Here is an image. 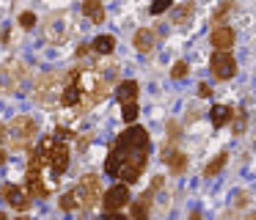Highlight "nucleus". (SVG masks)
<instances>
[{"label": "nucleus", "mask_w": 256, "mask_h": 220, "mask_svg": "<svg viewBox=\"0 0 256 220\" xmlns=\"http://www.w3.org/2000/svg\"><path fill=\"white\" fill-rule=\"evenodd\" d=\"M138 152H149V132H146L144 126H132V130L118 135V140L113 143L110 157H108V162H105V174L118 176L122 174V162L127 157H132V154H138Z\"/></svg>", "instance_id": "1"}, {"label": "nucleus", "mask_w": 256, "mask_h": 220, "mask_svg": "<svg viewBox=\"0 0 256 220\" xmlns=\"http://www.w3.org/2000/svg\"><path fill=\"white\" fill-rule=\"evenodd\" d=\"M36 154H39L42 165L47 168V174L56 179V176H61L64 170L69 168V146L64 140H58L56 135L44 138V140L39 143V148H36Z\"/></svg>", "instance_id": "2"}, {"label": "nucleus", "mask_w": 256, "mask_h": 220, "mask_svg": "<svg viewBox=\"0 0 256 220\" xmlns=\"http://www.w3.org/2000/svg\"><path fill=\"white\" fill-rule=\"evenodd\" d=\"M44 165H42L39 154L30 152V162H28V190H30V198H47L52 190L56 182L44 179Z\"/></svg>", "instance_id": "3"}, {"label": "nucleus", "mask_w": 256, "mask_h": 220, "mask_svg": "<svg viewBox=\"0 0 256 220\" xmlns=\"http://www.w3.org/2000/svg\"><path fill=\"white\" fill-rule=\"evenodd\" d=\"M25 80H28V66L22 60L14 58V60H6V64L0 66V88L6 94L20 91L25 86Z\"/></svg>", "instance_id": "4"}, {"label": "nucleus", "mask_w": 256, "mask_h": 220, "mask_svg": "<svg viewBox=\"0 0 256 220\" xmlns=\"http://www.w3.org/2000/svg\"><path fill=\"white\" fill-rule=\"evenodd\" d=\"M36 132H39V126H36V121L30 116H17L8 124V140H12L14 148H28L30 140L36 138Z\"/></svg>", "instance_id": "5"}, {"label": "nucleus", "mask_w": 256, "mask_h": 220, "mask_svg": "<svg viewBox=\"0 0 256 220\" xmlns=\"http://www.w3.org/2000/svg\"><path fill=\"white\" fill-rule=\"evenodd\" d=\"M100 196H102L100 176H94V174L83 176V179H80V184L74 187V198H78L80 209H94L96 204H100Z\"/></svg>", "instance_id": "6"}, {"label": "nucleus", "mask_w": 256, "mask_h": 220, "mask_svg": "<svg viewBox=\"0 0 256 220\" xmlns=\"http://www.w3.org/2000/svg\"><path fill=\"white\" fill-rule=\"evenodd\" d=\"M64 88H66V77H61V74H44L39 82H36V99L39 102H44V104H50L56 96H61L64 94Z\"/></svg>", "instance_id": "7"}, {"label": "nucleus", "mask_w": 256, "mask_h": 220, "mask_svg": "<svg viewBox=\"0 0 256 220\" xmlns=\"http://www.w3.org/2000/svg\"><path fill=\"white\" fill-rule=\"evenodd\" d=\"M146 162H149V152H138V154H132V157H127L122 162V174H118V179H124L127 184L138 182L140 174L146 170Z\"/></svg>", "instance_id": "8"}, {"label": "nucleus", "mask_w": 256, "mask_h": 220, "mask_svg": "<svg viewBox=\"0 0 256 220\" xmlns=\"http://www.w3.org/2000/svg\"><path fill=\"white\" fill-rule=\"evenodd\" d=\"M210 69L218 80H232V77L237 74V60H234L232 52H212Z\"/></svg>", "instance_id": "9"}, {"label": "nucleus", "mask_w": 256, "mask_h": 220, "mask_svg": "<svg viewBox=\"0 0 256 220\" xmlns=\"http://www.w3.org/2000/svg\"><path fill=\"white\" fill-rule=\"evenodd\" d=\"M127 204H130V190H127V184L110 187V190L105 192V198H102V206H105L110 214H116L118 209H124Z\"/></svg>", "instance_id": "10"}, {"label": "nucleus", "mask_w": 256, "mask_h": 220, "mask_svg": "<svg viewBox=\"0 0 256 220\" xmlns=\"http://www.w3.org/2000/svg\"><path fill=\"white\" fill-rule=\"evenodd\" d=\"M3 198H6L8 206H14L17 212L30 209V196H28L25 190H20V187H14V184H6V187H3Z\"/></svg>", "instance_id": "11"}, {"label": "nucleus", "mask_w": 256, "mask_h": 220, "mask_svg": "<svg viewBox=\"0 0 256 220\" xmlns=\"http://www.w3.org/2000/svg\"><path fill=\"white\" fill-rule=\"evenodd\" d=\"M66 36H69L66 16L64 14L50 16V20H47V38H50V42H66Z\"/></svg>", "instance_id": "12"}, {"label": "nucleus", "mask_w": 256, "mask_h": 220, "mask_svg": "<svg viewBox=\"0 0 256 220\" xmlns=\"http://www.w3.org/2000/svg\"><path fill=\"white\" fill-rule=\"evenodd\" d=\"M212 47H218V52H228V47H234V30L226 25L212 30Z\"/></svg>", "instance_id": "13"}, {"label": "nucleus", "mask_w": 256, "mask_h": 220, "mask_svg": "<svg viewBox=\"0 0 256 220\" xmlns=\"http://www.w3.org/2000/svg\"><path fill=\"white\" fill-rule=\"evenodd\" d=\"M154 42H157V33L152 30V28H140V30L135 33V50H138V52H152V50H154Z\"/></svg>", "instance_id": "14"}, {"label": "nucleus", "mask_w": 256, "mask_h": 220, "mask_svg": "<svg viewBox=\"0 0 256 220\" xmlns=\"http://www.w3.org/2000/svg\"><path fill=\"white\" fill-rule=\"evenodd\" d=\"M162 162H166L174 174H182V170L188 168V157H184L182 152H171V148H166V152H162Z\"/></svg>", "instance_id": "15"}, {"label": "nucleus", "mask_w": 256, "mask_h": 220, "mask_svg": "<svg viewBox=\"0 0 256 220\" xmlns=\"http://www.w3.org/2000/svg\"><path fill=\"white\" fill-rule=\"evenodd\" d=\"M152 209V192H144L138 201H132V220H149Z\"/></svg>", "instance_id": "16"}, {"label": "nucleus", "mask_w": 256, "mask_h": 220, "mask_svg": "<svg viewBox=\"0 0 256 220\" xmlns=\"http://www.w3.org/2000/svg\"><path fill=\"white\" fill-rule=\"evenodd\" d=\"M116 96H118V102H122V104H132L135 96H138V82H135V80H124L122 86H118Z\"/></svg>", "instance_id": "17"}, {"label": "nucleus", "mask_w": 256, "mask_h": 220, "mask_svg": "<svg viewBox=\"0 0 256 220\" xmlns=\"http://www.w3.org/2000/svg\"><path fill=\"white\" fill-rule=\"evenodd\" d=\"M83 14L88 16L91 22H96V25H102V20H105V8H102V3H96V0H86Z\"/></svg>", "instance_id": "18"}, {"label": "nucleus", "mask_w": 256, "mask_h": 220, "mask_svg": "<svg viewBox=\"0 0 256 220\" xmlns=\"http://www.w3.org/2000/svg\"><path fill=\"white\" fill-rule=\"evenodd\" d=\"M232 118H234V110L232 108H226V104H215V108H212V124H215V126L228 124Z\"/></svg>", "instance_id": "19"}, {"label": "nucleus", "mask_w": 256, "mask_h": 220, "mask_svg": "<svg viewBox=\"0 0 256 220\" xmlns=\"http://www.w3.org/2000/svg\"><path fill=\"white\" fill-rule=\"evenodd\" d=\"M113 47H116V38L113 36H96L94 44H91V50H94L96 55H110Z\"/></svg>", "instance_id": "20"}, {"label": "nucleus", "mask_w": 256, "mask_h": 220, "mask_svg": "<svg viewBox=\"0 0 256 220\" xmlns=\"http://www.w3.org/2000/svg\"><path fill=\"white\" fill-rule=\"evenodd\" d=\"M226 160H228V154H226V152H223V154H218V157H215V160H212V162L204 168V176H206V179H212L215 174H220V168L226 165Z\"/></svg>", "instance_id": "21"}, {"label": "nucleus", "mask_w": 256, "mask_h": 220, "mask_svg": "<svg viewBox=\"0 0 256 220\" xmlns=\"http://www.w3.org/2000/svg\"><path fill=\"white\" fill-rule=\"evenodd\" d=\"M188 16H193V6L184 3V6H179V8H176V16H174V22H176V25H184V20H188Z\"/></svg>", "instance_id": "22"}, {"label": "nucleus", "mask_w": 256, "mask_h": 220, "mask_svg": "<svg viewBox=\"0 0 256 220\" xmlns=\"http://www.w3.org/2000/svg\"><path fill=\"white\" fill-rule=\"evenodd\" d=\"M80 204H78V198H74V190L72 192H66V196L61 198V209L64 212H72V209H78Z\"/></svg>", "instance_id": "23"}, {"label": "nucleus", "mask_w": 256, "mask_h": 220, "mask_svg": "<svg viewBox=\"0 0 256 220\" xmlns=\"http://www.w3.org/2000/svg\"><path fill=\"white\" fill-rule=\"evenodd\" d=\"M20 25L30 30V28L36 25V14H34V11H22V14H20Z\"/></svg>", "instance_id": "24"}, {"label": "nucleus", "mask_w": 256, "mask_h": 220, "mask_svg": "<svg viewBox=\"0 0 256 220\" xmlns=\"http://www.w3.org/2000/svg\"><path fill=\"white\" fill-rule=\"evenodd\" d=\"M122 116H124V121H130V124H132V121L138 118V104H135V102L132 104H124V113Z\"/></svg>", "instance_id": "25"}, {"label": "nucleus", "mask_w": 256, "mask_h": 220, "mask_svg": "<svg viewBox=\"0 0 256 220\" xmlns=\"http://www.w3.org/2000/svg\"><path fill=\"white\" fill-rule=\"evenodd\" d=\"M171 74H174V80H182V77L188 74V64H184V60H176L174 69H171Z\"/></svg>", "instance_id": "26"}, {"label": "nucleus", "mask_w": 256, "mask_h": 220, "mask_svg": "<svg viewBox=\"0 0 256 220\" xmlns=\"http://www.w3.org/2000/svg\"><path fill=\"white\" fill-rule=\"evenodd\" d=\"M171 8V0H157L154 6H152V14H162V11Z\"/></svg>", "instance_id": "27"}, {"label": "nucleus", "mask_w": 256, "mask_h": 220, "mask_svg": "<svg viewBox=\"0 0 256 220\" xmlns=\"http://www.w3.org/2000/svg\"><path fill=\"white\" fill-rule=\"evenodd\" d=\"M228 11H232V6H223V8H220V11H218V14H215V20H223V16H226Z\"/></svg>", "instance_id": "28"}, {"label": "nucleus", "mask_w": 256, "mask_h": 220, "mask_svg": "<svg viewBox=\"0 0 256 220\" xmlns=\"http://www.w3.org/2000/svg\"><path fill=\"white\" fill-rule=\"evenodd\" d=\"M198 94H201V96H210V86H206V82H201V86H198Z\"/></svg>", "instance_id": "29"}, {"label": "nucleus", "mask_w": 256, "mask_h": 220, "mask_svg": "<svg viewBox=\"0 0 256 220\" xmlns=\"http://www.w3.org/2000/svg\"><path fill=\"white\" fill-rule=\"evenodd\" d=\"M8 140V126H0V143Z\"/></svg>", "instance_id": "30"}, {"label": "nucleus", "mask_w": 256, "mask_h": 220, "mask_svg": "<svg viewBox=\"0 0 256 220\" xmlns=\"http://www.w3.org/2000/svg\"><path fill=\"white\" fill-rule=\"evenodd\" d=\"M6 157H8V154H6V152H0V165L6 162Z\"/></svg>", "instance_id": "31"}, {"label": "nucleus", "mask_w": 256, "mask_h": 220, "mask_svg": "<svg viewBox=\"0 0 256 220\" xmlns=\"http://www.w3.org/2000/svg\"><path fill=\"white\" fill-rule=\"evenodd\" d=\"M105 220H124V218H118V214H110V218H105Z\"/></svg>", "instance_id": "32"}, {"label": "nucleus", "mask_w": 256, "mask_h": 220, "mask_svg": "<svg viewBox=\"0 0 256 220\" xmlns=\"http://www.w3.org/2000/svg\"><path fill=\"white\" fill-rule=\"evenodd\" d=\"M248 220H256V214H250V218H248Z\"/></svg>", "instance_id": "33"}, {"label": "nucleus", "mask_w": 256, "mask_h": 220, "mask_svg": "<svg viewBox=\"0 0 256 220\" xmlns=\"http://www.w3.org/2000/svg\"><path fill=\"white\" fill-rule=\"evenodd\" d=\"M0 220H6V218H3V212H0Z\"/></svg>", "instance_id": "34"}, {"label": "nucleus", "mask_w": 256, "mask_h": 220, "mask_svg": "<svg viewBox=\"0 0 256 220\" xmlns=\"http://www.w3.org/2000/svg\"><path fill=\"white\" fill-rule=\"evenodd\" d=\"M17 220H28V218H17Z\"/></svg>", "instance_id": "35"}, {"label": "nucleus", "mask_w": 256, "mask_h": 220, "mask_svg": "<svg viewBox=\"0 0 256 220\" xmlns=\"http://www.w3.org/2000/svg\"><path fill=\"white\" fill-rule=\"evenodd\" d=\"M254 146H256V138H254Z\"/></svg>", "instance_id": "36"}]
</instances>
